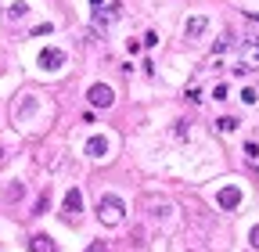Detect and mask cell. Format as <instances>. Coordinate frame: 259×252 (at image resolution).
Returning <instances> with one entry per match:
<instances>
[{
	"mask_svg": "<svg viewBox=\"0 0 259 252\" xmlns=\"http://www.w3.org/2000/svg\"><path fill=\"white\" fill-rule=\"evenodd\" d=\"M101 4H108V0H90V8H101Z\"/></svg>",
	"mask_w": 259,
	"mask_h": 252,
	"instance_id": "obj_23",
	"label": "cell"
},
{
	"mask_svg": "<svg viewBox=\"0 0 259 252\" xmlns=\"http://www.w3.org/2000/svg\"><path fill=\"white\" fill-rule=\"evenodd\" d=\"M231 47H234V33L227 29V33H220V40L212 44V58H209V65H220V58L231 51Z\"/></svg>",
	"mask_w": 259,
	"mask_h": 252,
	"instance_id": "obj_7",
	"label": "cell"
},
{
	"mask_svg": "<svg viewBox=\"0 0 259 252\" xmlns=\"http://www.w3.org/2000/svg\"><path fill=\"white\" fill-rule=\"evenodd\" d=\"M216 126H220V130H223V134H234V130H238V126H241V122H238L234 115H223V119H220Z\"/></svg>",
	"mask_w": 259,
	"mask_h": 252,
	"instance_id": "obj_11",
	"label": "cell"
},
{
	"mask_svg": "<svg viewBox=\"0 0 259 252\" xmlns=\"http://www.w3.org/2000/svg\"><path fill=\"white\" fill-rule=\"evenodd\" d=\"M205 29H209V18H205V15H191L187 25H184V36H187V40H202Z\"/></svg>",
	"mask_w": 259,
	"mask_h": 252,
	"instance_id": "obj_5",
	"label": "cell"
},
{
	"mask_svg": "<svg viewBox=\"0 0 259 252\" xmlns=\"http://www.w3.org/2000/svg\"><path fill=\"white\" fill-rule=\"evenodd\" d=\"M241 101H245V105H255V101H259V90L245 87V90H241Z\"/></svg>",
	"mask_w": 259,
	"mask_h": 252,
	"instance_id": "obj_15",
	"label": "cell"
},
{
	"mask_svg": "<svg viewBox=\"0 0 259 252\" xmlns=\"http://www.w3.org/2000/svg\"><path fill=\"white\" fill-rule=\"evenodd\" d=\"M248 241H252V245H255V248H259V224H255V227H252V234H248Z\"/></svg>",
	"mask_w": 259,
	"mask_h": 252,
	"instance_id": "obj_22",
	"label": "cell"
},
{
	"mask_svg": "<svg viewBox=\"0 0 259 252\" xmlns=\"http://www.w3.org/2000/svg\"><path fill=\"white\" fill-rule=\"evenodd\" d=\"M187 101H202V90L198 87H187Z\"/></svg>",
	"mask_w": 259,
	"mask_h": 252,
	"instance_id": "obj_21",
	"label": "cell"
},
{
	"mask_svg": "<svg viewBox=\"0 0 259 252\" xmlns=\"http://www.w3.org/2000/svg\"><path fill=\"white\" fill-rule=\"evenodd\" d=\"M87 98H90L94 108H108V105L115 101V90H112L108 83H94V87L87 90Z\"/></svg>",
	"mask_w": 259,
	"mask_h": 252,
	"instance_id": "obj_3",
	"label": "cell"
},
{
	"mask_svg": "<svg viewBox=\"0 0 259 252\" xmlns=\"http://www.w3.org/2000/svg\"><path fill=\"white\" fill-rule=\"evenodd\" d=\"M87 252H108V245H105V241H90Z\"/></svg>",
	"mask_w": 259,
	"mask_h": 252,
	"instance_id": "obj_20",
	"label": "cell"
},
{
	"mask_svg": "<svg viewBox=\"0 0 259 252\" xmlns=\"http://www.w3.org/2000/svg\"><path fill=\"white\" fill-rule=\"evenodd\" d=\"M212 101H227V83H220V87L212 90Z\"/></svg>",
	"mask_w": 259,
	"mask_h": 252,
	"instance_id": "obj_17",
	"label": "cell"
},
{
	"mask_svg": "<svg viewBox=\"0 0 259 252\" xmlns=\"http://www.w3.org/2000/svg\"><path fill=\"white\" fill-rule=\"evenodd\" d=\"M87 155H90V159H108V137H101V134L90 137L87 141Z\"/></svg>",
	"mask_w": 259,
	"mask_h": 252,
	"instance_id": "obj_9",
	"label": "cell"
},
{
	"mask_svg": "<svg viewBox=\"0 0 259 252\" xmlns=\"http://www.w3.org/2000/svg\"><path fill=\"white\" fill-rule=\"evenodd\" d=\"M36 65H40V69H47V72L61 69V65H65V54H61V47H44V51H40V58H36Z\"/></svg>",
	"mask_w": 259,
	"mask_h": 252,
	"instance_id": "obj_4",
	"label": "cell"
},
{
	"mask_svg": "<svg viewBox=\"0 0 259 252\" xmlns=\"http://www.w3.org/2000/svg\"><path fill=\"white\" fill-rule=\"evenodd\" d=\"M158 44V33H155V29H148V33L141 36V47H155Z\"/></svg>",
	"mask_w": 259,
	"mask_h": 252,
	"instance_id": "obj_16",
	"label": "cell"
},
{
	"mask_svg": "<svg viewBox=\"0 0 259 252\" xmlns=\"http://www.w3.org/2000/svg\"><path fill=\"white\" fill-rule=\"evenodd\" d=\"M25 15H29L25 4H11V8H8V18H11V22H18V18H25Z\"/></svg>",
	"mask_w": 259,
	"mask_h": 252,
	"instance_id": "obj_13",
	"label": "cell"
},
{
	"mask_svg": "<svg viewBox=\"0 0 259 252\" xmlns=\"http://www.w3.org/2000/svg\"><path fill=\"white\" fill-rule=\"evenodd\" d=\"M173 137H180V141H184V137H187V122H184V119H180V122H177V126H173Z\"/></svg>",
	"mask_w": 259,
	"mask_h": 252,
	"instance_id": "obj_18",
	"label": "cell"
},
{
	"mask_svg": "<svg viewBox=\"0 0 259 252\" xmlns=\"http://www.w3.org/2000/svg\"><path fill=\"white\" fill-rule=\"evenodd\" d=\"M79 209H83V195H79V187H69V195H65V216L76 220V216H79Z\"/></svg>",
	"mask_w": 259,
	"mask_h": 252,
	"instance_id": "obj_8",
	"label": "cell"
},
{
	"mask_svg": "<svg viewBox=\"0 0 259 252\" xmlns=\"http://www.w3.org/2000/svg\"><path fill=\"white\" fill-rule=\"evenodd\" d=\"M119 18H122V4H119V0H108V4H101L90 15V29H94V33H108L112 22H119Z\"/></svg>",
	"mask_w": 259,
	"mask_h": 252,
	"instance_id": "obj_1",
	"label": "cell"
},
{
	"mask_svg": "<svg viewBox=\"0 0 259 252\" xmlns=\"http://www.w3.org/2000/svg\"><path fill=\"white\" fill-rule=\"evenodd\" d=\"M245 155H248V159L255 162V159H259V144H252V141H248V144H245Z\"/></svg>",
	"mask_w": 259,
	"mask_h": 252,
	"instance_id": "obj_19",
	"label": "cell"
},
{
	"mask_svg": "<svg viewBox=\"0 0 259 252\" xmlns=\"http://www.w3.org/2000/svg\"><path fill=\"white\" fill-rule=\"evenodd\" d=\"M255 22H259V18H255Z\"/></svg>",
	"mask_w": 259,
	"mask_h": 252,
	"instance_id": "obj_25",
	"label": "cell"
},
{
	"mask_svg": "<svg viewBox=\"0 0 259 252\" xmlns=\"http://www.w3.org/2000/svg\"><path fill=\"white\" fill-rule=\"evenodd\" d=\"M29 252H58V245H54L47 234H32V238H29Z\"/></svg>",
	"mask_w": 259,
	"mask_h": 252,
	"instance_id": "obj_10",
	"label": "cell"
},
{
	"mask_svg": "<svg viewBox=\"0 0 259 252\" xmlns=\"http://www.w3.org/2000/svg\"><path fill=\"white\" fill-rule=\"evenodd\" d=\"M97 213H101V224H119V220L126 216V205H122V198L119 195H105L101 198V205H97Z\"/></svg>",
	"mask_w": 259,
	"mask_h": 252,
	"instance_id": "obj_2",
	"label": "cell"
},
{
	"mask_svg": "<svg viewBox=\"0 0 259 252\" xmlns=\"http://www.w3.org/2000/svg\"><path fill=\"white\" fill-rule=\"evenodd\" d=\"M22 195H25V187H22V184H18V180H15V184H11V187H8V195H4V198H8V202H18V198H22Z\"/></svg>",
	"mask_w": 259,
	"mask_h": 252,
	"instance_id": "obj_14",
	"label": "cell"
},
{
	"mask_svg": "<svg viewBox=\"0 0 259 252\" xmlns=\"http://www.w3.org/2000/svg\"><path fill=\"white\" fill-rule=\"evenodd\" d=\"M0 159H4V151H0Z\"/></svg>",
	"mask_w": 259,
	"mask_h": 252,
	"instance_id": "obj_24",
	"label": "cell"
},
{
	"mask_svg": "<svg viewBox=\"0 0 259 252\" xmlns=\"http://www.w3.org/2000/svg\"><path fill=\"white\" fill-rule=\"evenodd\" d=\"M216 202H220V209H227V213H231V209H238L241 205V187H220V195H216Z\"/></svg>",
	"mask_w": 259,
	"mask_h": 252,
	"instance_id": "obj_6",
	"label": "cell"
},
{
	"mask_svg": "<svg viewBox=\"0 0 259 252\" xmlns=\"http://www.w3.org/2000/svg\"><path fill=\"white\" fill-rule=\"evenodd\" d=\"M47 205H51V191H44V195L36 198V205H32V216H44V213H47Z\"/></svg>",
	"mask_w": 259,
	"mask_h": 252,
	"instance_id": "obj_12",
	"label": "cell"
}]
</instances>
